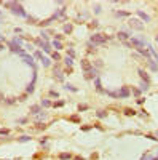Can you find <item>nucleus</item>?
<instances>
[{"label": "nucleus", "mask_w": 158, "mask_h": 160, "mask_svg": "<svg viewBox=\"0 0 158 160\" xmlns=\"http://www.w3.org/2000/svg\"><path fill=\"white\" fill-rule=\"evenodd\" d=\"M51 56L54 58V59H56V61H59V59H61V56H59V53H53Z\"/></svg>", "instance_id": "21"}, {"label": "nucleus", "mask_w": 158, "mask_h": 160, "mask_svg": "<svg viewBox=\"0 0 158 160\" xmlns=\"http://www.w3.org/2000/svg\"><path fill=\"white\" fill-rule=\"evenodd\" d=\"M54 75H56V77H58L59 80L64 79V77H62V74H61V71H56V69H54Z\"/></svg>", "instance_id": "14"}, {"label": "nucleus", "mask_w": 158, "mask_h": 160, "mask_svg": "<svg viewBox=\"0 0 158 160\" xmlns=\"http://www.w3.org/2000/svg\"><path fill=\"white\" fill-rule=\"evenodd\" d=\"M129 26L132 27V29H136V30H142V29H144V24H142V23H140L139 19H129Z\"/></svg>", "instance_id": "3"}, {"label": "nucleus", "mask_w": 158, "mask_h": 160, "mask_svg": "<svg viewBox=\"0 0 158 160\" xmlns=\"http://www.w3.org/2000/svg\"><path fill=\"white\" fill-rule=\"evenodd\" d=\"M70 155H67V154H61V159H69Z\"/></svg>", "instance_id": "24"}, {"label": "nucleus", "mask_w": 158, "mask_h": 160, "mask_svg": "<svg viewBox=\"0 0 158 160\" xmlns=\"http://www.w3.org/2000/svg\"><path fill=\"white\" fill-rule=\"evenodd\" d=\"M53 46H54L56 50H59V48H62V46H61V42H56V40L53 42Z\"/></svg>", "instance_id": "16"}, {"label": "nucleus", "mask_w": 158, "mask_h": 160, "mask_svg": "<svg viewBox=\"0 0 158 160\" xmlns=\"http://www.w3.org/2000/svg\"><path fill=\"white\" fill-rule=\"evenodd\" d=\"M81 67H83V71H85V72H88V71L93 69V66H91L88 61H81Z\"/></svg>", "instance_id": "8"}, {"label": "nucleus", "mask_w": 158, "mask_h": 160, "mask_svg": "<svg viewBox=\"0 0 158 160\" xmlns=\"http://www.w3.org/2000/svg\"><path fill=\"white\" fill-rule=\"evenodd\" d=\"M72 62H73V59H72V58H70V56H67V58H66V66H72Z\"/></svg>", "instance_id": "13"}, {"label": "nucleus", "mask_w": 158, "mask_h": 160, "mask_svg": "<svg viewBox=\"0 0 158 160\" xmlns=\"http://www.w3.org/2000/svg\"><path fill=\"white\" fill-rule=\"evenodd\" d=\"M66 90H70V91H77L75 87H72V85H66Z\"/></svg>", "instance_id": "19"}, {"label": "nucleus", "mask_w": 158, "mask_h": 160, "mask_svg": "<svg viewBox=\"0 0 158 160\" xmlns=\"http://www.w3.org/2000/svg\"><path fill=\"white\" fill-rule=\"evenodd\" d=\"M94 82H96V88L99 90V91H102V87H101V82H99V79H94Z\"/></svg>", "instance_id": "15"}, {"label": "nucleus", "mask_w": 158, "mask_h": 160, "mask_svg": "<svg viewBox=\"0 0 158 160\" xmlns=\"http://www.w3.org/2000/svg\"><path fill=\"white\" fill-rule=\"evenodd\" d=\"M125 112H126V114H128V115H134V114H136V112H134V110H132V109H126V110H125Z\"/></svg>", "instance_id": "20"}, {"label": "nucleus", "mask_w": 158, "mask_h": 160, "mask_svg": "<svg viewBox=\"0 0 158 160\" xmlns=\"http://www.w3.org/2000/svg\"><path fill=\"white\" fill-rule=\"evenodd\" d=\"M107 40H109V35H104V34H94L91 37V43H94V45L105 43Z\"/></svg>", "instance_id": "2"}, {"label": "nucleus", "mask_w": 158, "mask_h": 160, "mask_svg": "<svg viewBox=\"0 0 158 160\" xmlns=\"http://www.w3.org/2000/svg\"><path fill=\"white\" fill-rule=\"evenodd\" d=\"M0 101H3V96H2V95H0Z\"/></svg>", "instance_id": "25"}, {"label": "nucleus", "mask_w": 158, "mask_h": 160, "mask_svg": "<svg viewBox=\"0 0 158 160\" xmlns=\"http://www.w3.org/2000/svg\"><path fill=\"white\" fill-rule=\"evenodd\" d=\"M35 58H38L40 61L43 62V66H50V59H48L46 56H43V54L40 53V51H37V53H35Z\"/></svg>", "instance_id": "4"}, {"label": "nucleus", "mask_w": 158, "mask_h": 160, "mask_svg": "<svg viewBox=\"0 0 158 160\" xmlns=\"http://www.w3.org/2000/svg\"><path fill=\"white\" fill-rule=\"evenodd\" d=\"M157 42H158V37H157Z\"/></svg>", "instance_id": "26"}, {"label": "nucleus", "mask_w": 158, "mask_h": 160, "mask_svg": "<svg viewBox=\"0 0 158 160\" xmlns=\"http://www.w3.org/2000/svg\"><path fill=\"white\" fill-rule=\"evenodd\" d=\"M128 34H126V32H118V38H120V40H121L123 43H126V42H128Z\"/></svg>", "instance_id": "9"}, {"label": "nucleus", "mask_w": 158, "mask_h": 160, "mask_svg": "<svg viewBox=\"0 0 158 160\" xmlns=\"http://www.w3.org/2000/svg\"><path fill=\"white\" fill-rule=\"evenodd\" d=\"M5 7H7V8H11V11H13V13H16V15L26 16V13H24L22 7H21V3H16V2H7V3H5Z\"/></svg>", "instance_id": "1"}, {"label": "nucleus", "mask_w": 158, "mask_h": 160, "mask_svg": "<svg viewBox=\"0 0 158 160\" xmlns=\"http://www.w3.org/2000/svg\"><path fill=\"white\" fill-rule=\"evenodd\" d=\"M22 59H24V61L27 62V64H30V66H34V61H32V56H27L26 53L22 54Z\"/></svg>", "instance_id": "10"}, {"label": "nucleus", "mask_w": 158, "mask_h": 160, "mask_svg": "<svg viewBox=\"0 0 158 160\" xmlns=\"http://www.w3.org/2000/svg\"><path fill=\"white\" fill-rule=\"evenodd\" d=\"M139 75H140V79H144V80H145V83H149V75H147L145 72L142 71V69H139Z\"/></svg>", "instance_id": "11"}, {"label": "nucleus", "mask_w": 158, "mask_h": 160, "mask_svg": "<svg viewBox=\"0 0 158 160\" xmlns=\"http://www.w3.org/2000/svg\"><path fill=\"white\" fill-rule=\"evenodd\" d=\"M42 106H45V107H50V106H51V103H50L48 99H43V101H42Z\"/></svg>", "instance_id": "17"}, {"label": "nucleus", "mask_w": 158, "mask_h": 160, "mask_svg": "<svg viewBox=\"0 0 158 160\" xmlns=\"http://www.w3.org/2000/svg\"><path fill=\"white\" fill-rule=\"evenodd\" d=\"M64 30H66V32H70V30H72V27H70V26H66V27H64Z\"/></svg>", "instance_id": "22"}, {"label": "nucleus", "mask_w": 158, "mask_h": 160, "mask_svg": "<svg viewBox=\"0 0 158 160\" xmlns=\"http://www.w3.org/2000/svg\"><path fill=\"white\" fill-rule=\"evenodd\" d=\"M96 115H97V117H99V118H104V117H105V115H107V114H105L104 110H99V112H97Z\"/></svg>", "instance_id": "18"}, {"label": "nucleus", "mask_w": 158, "mask_h": 160, "mask_svg": "<svg viewBox=\"0 0 158 160\" xmlns=\"http://www.w3.org/2000/svg\"><path fill=\"white\" fill-rule=\"evenodd\" d=\"M0 40H2V37H0Z\"/></svg>", "instance_id": "27"}, {"label": "nucleus", "mask_w": 158, "mask_h": 160, "mask_svg": "<svg viewBox=\"0 0 158 160\" xmlns=\"http://www.w3.org/2000/svg\"><path fill=\"white\" fill-rule=\"evenodd\" d=\"M30 112H32V114H38V112H40V106H32L30 107Z\"/></svg>", "instance_id": "12"}, {"label": "nucleus", "mask_w": 158, "mask_h": 160, "mask_svg": "<svg viewBox=\"0 0 158 160\" xmlns=\"http://www.w3.org/2000/svg\"><path fill=\"white\" fill-rule=\"evenodd\" d=\"M37 45H38L40 48H43V50L46 51V53H50V51H51V48H50V45L46 43V42H43V40H37Z\"/></svg>", "instance_id": "5"}, {"label": "nucleus", "mask_w": 158, "mask_h": 160, "mask_svg": "<svg viewBox=\"0 0 158 160\" xmlns=\"http://www.w3.org/2000/svg\"><path fill=\"white\" fill-rule=\"evenodd\" d=\"M137 16H139L142 21H145V23H149V21H150V16H149V15H145L144 11H140V10H137Z\"/></svg>", "instance_id": "6"}, {"label": "nucleus", "mask_w": 158, "mask_h": 160, "mask_svg": "<svg viewBox=\"0 0 158 160\" xmlns=\"http://www.w3.org/2000/svg\"><path fill=\"white\" fill-rule=\"evenodd\" d=\"M118 96H121V98H128V96H129V90L126 88V87H123V88L118 91Z\"/></svg>", "instance_id": "7"}, {"label": "nucleus", "mask_w": 158, "mask_h": 160, "mask_svg": "<svg viewBox=\"0 0 158 160\" xmlns=\"http://www.w3.org/2000/svg\"><path fill=\"white\" fill-rule=\"evenodd\" d=\"M117 16H126V13H123V11H118V13H117Z\"/></svg>", "instance_id": "23"}]
</instances>
